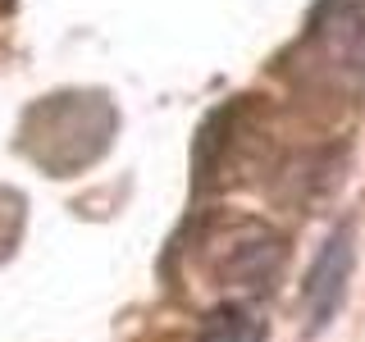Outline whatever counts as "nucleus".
I'll return each mask as SVG.
<instances>
[{"instance_id":"obj_1","label":"nucleus","mask_w":365,"mask_h":342,"mask_svg":"<svg viewBox=\"0 0 365 342\" xmlns=\"http://www.w3.org/2000/svg\"><path fill=\"white\" fill-rule=\"evenodd\" d=\"M347 269H351V237L347 233H334L329 237V247H324V256L315 260V269H311V279H306V311H311V324H324L329 315H334V306H338V296H342V279H347Z\"/></svg>"},{"instance_id":"obj_2","label":"nucleus","mask_w":365,"mask_h":342,"mask_svg":"<svg viewBox=\"0 0 365 342\" xmlns=\"http://www.w3.org/2000/svg\"><path fill=\"white\" fill-rule=\"evenodd\" d=\"M197 342H260V319L242 311V306H220L201 324Z\"/></svg>"}]
</instances>
